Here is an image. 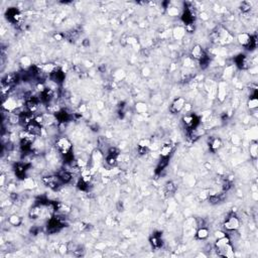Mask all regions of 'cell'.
Segmentation results:
<instances>
[{
	"mask_svg": "<svg viewBox=\"0 0 258 258\" xmlns=\"http://www.w3.org/2000/svg\"><path fill=\"white\" fill-rule=\"evenodd\" d=\"M55 148L58 149V151H59L60 153H62L63 155L71 153L72 150H73L72 142L70 141V139L66 136H58L55 138Z\"/></svg>",
	"mask_w": 258,
	"mask_h": 258,
	"instance_id": "obj_1",
	"label": "cell"
},
{
	"mask_svg": "<svg viewBox=\"0 0 258 258\" xmlns=\"http://www.w3.org/2000/svg\"><path fill=\"white\" fill-rule=\"evenodd\" d=\"M20 106V103L17 101V98H15V97L8 96L2 100V109L6 111L7 113L16 112V110Z\"/></svg>",
	"mask_w": 258,
	"mask_h": 258,
	"instance_id": "obj_2",
	"label": "cell"
},
{
	"mask_svg": "<svg viewBox=\"0 0 258 258\" xmlns=\"http://www.w3.org/2000/svg\"><path fill=\"white\" fill-rule=\"evenodd\" d=\"M223 226L227 231H234L240 227V221L235 215H230L224 222Z\"/></svg>",
	"mask_w": 258,
	"mask_h": 258,
	"instance_id": "obj_3",
	"label": "cell"
},
{
	"mask_svg": "<svg viewBox=\"0 0 258 258\" xmlns=\"http://www.w3.org/2000/svg\"><path fill=\"white\" fill-rule=\"evenodd\" d=\"M25 130L28 133H30V134L35 135L37 137H38V136H41L43 129V126H41L40 124H38L37 122H35L34 120H33L25 127Z\"/></svg>",
	"mask_w": 258,
	"mask_h": 258,
	"instance_id": "obj_4",
	"label": "cell"
},
{
	"mask_svg": "<svg viewBox=\"0 0 258 258\" xmlns=\"http://www.w3.org/2000/svg\"><path fill=\"white\" fill-rule=\"evenodd\" d=\"M185 105V100L182 98V97H177V98L173 100V103H171L170 110L171 113L176 114V113L181 112V111L184 109Z\"/></svg>",
	"mask_w": 258,
	"mask_h": 258,
	"instance_id": "obj_5",
	"label": "cell"
},
{
	"mask_svg": "<svg viewBox=\"0 0 258 258\" xmlns=\"http://www.w3.org/2000/svg\"><path fill=\"white\" fill-rule=\"evenodd\" d=\"M205 57H206L205 51L200 44H196V46H193L192 51H191V58H192L193 60L201 61V60H203Z\"/></svg>",
	"mask_w": 258,
	"mask_h": 258,
	"instance_id": "obj_6",
	"label": "cell"
},
{
	"mask_svg": "<svg viewBox=\"0 0 258 258\" xmlns=\"http://www.w3.org/2000/svg\"><path fill=\"white\" fill-rule=\"evenodd\" d=\"M18 76L14 73H10V74H7L5 75L2 79V85H7V86H11L13 87L16 83L18 82Z\"/></svg>",
	"mask_w": 258,
	"mask_h": 258,
	"instance_id": "obj_7",
	"label": "cell"
},
{
	"mask_svg": "<svg viewBox=\"0 0 258 258\" xmlns=\"http://www.w3.org/2000/svg\"><path fill=\"white\" fill-rule=\"evenodd\" d=\"M182 123L188 129H193L197 127V119L194 115L192 114H185L182 117Z\"/></svg>",
	"mask_w": 258,
	"mask_h": 258,
	"instance_id": "obj_8",
	"label": "cell"
},
{
	"mask_svg": "<svg viewBox=\"0 0 258 258\" xmlns=\"http://www.w3.org/2000/svg\"><path fill=\"white\" fill-rule=\"evenodd\" d=\"M235 62H236V65L240 69H244L245 70V69L250 68V61L248 60V58L245 55H239L235 59Z\"/></svg>",
	"mask_w": 258,
	"mask_h": 258,
	"instance_id": "obj_9",
	"label": "cell"
},
{
	"mask_svg": "<svg viewBox=\"0 0 258 258\" xmlns=\"http://www.w3.org/2000/svg\"><path fill=\"white\" fill-rule=\"evenodd\" d=\"M185 35V28L184 26H176L173 29V37L176 40H181Z\"/></svg>",
	"mask_w": 258,
	"mask_h": 258,
	"instance_id": "obj_10",
	"label": "cell"
},
{
	"mask_svg": "<svg viewBox=\"0 0 258 258\" xmlns=\"http://www.w3.org/2000/svg\"><path fill=\"white\" fill-rule=\"evenodd\" d=\"M238 43H239L241 46H247L250 41L252 40V35H250L249 33H246V32H242L238 35Z\"/></svg>",
	"mask_w": 258,
	"mask_h": 258,
	"instance_id": "obj_11",
	"label": "cell"
},
{
	"mask_svg": "<svg viewBox=\"0 0 258 258\" xmlns=\"http://www.w3.org/2000/svg\"><path fill=\"white\" fill-rule=\"evenodd\" d=\"M6 120L8 123L11 124V125L20 124V116H19V113H15V112L7 113Z\"/></svg>",
	"mask_w": 258,
	"mask_h": 258,
	"instance_id": "obj_12",
	"label": "cell"
},
{
	"mask_svg": "<svg viewBox=\"0 0 258 258\" xmlns=\"http://www.w3.org/2000/svg\"><path fill=\"white\" fill-rule=\"evenodd\" d=\"M173 152V146L170 143H165L159 148V155L162 157H168Z\"/></svg>",
	"mask_w": 258,
	"mask_h": 258,
	"instance_id": "obj_13",
	"label": "cell"
},
{
	"mask_svg": "<svg viewBox=\"0 0 258 258\" xmlns=\"http://www.w3.org/2000/svg\"><path fill=\"white\" fill-rule=\"evenodd\" d=\"M226 96H227L226 84L225 83H220L218 86V90H217V97H218L219 101L223 102L224 100L226 99Z\"/></svg>",
	"mask_w": 258,
	"mask_h": 258,
	"instance_id": "obj_14",
	"label": "cell"
},
{
	"mask_svg": "<svg viewBox=\"0 0 258 258\" xmlns=\"http://www.w3.org/2000/svg\"><path fill=\"white\" fill-rule=\"evenodd\" d=\"M60 177V179L62 181L63 184H69L72 179H73V174L70 173L69 171H63L58 174Z\"/></svg>",
	"mask_w": 258,
	"mask_h": 258,
	"instance_id": "obj_15",
	"label": "cell"
},
{
	"mask_svg": "<svg viewBox=\"0 0 258 258\" xmlns=\"http://www.w3.org/2000/svg\"><path fill=\"white\" fill-rule=\"evenodd\" d=\"M196 237L198 238L199 240H205L209 237V229L206 228V227H201V228L198 229L196 234Z\"/></svg>",
	"mask_w": 258,
	"mask_h": 258,
	"instance_id": "obj_16",
	"label": "cell"
},
{
	"mask_svg": "<svg viewBox=\"0 0 258 258\" xmlns=\"http://www.w3.org/2000/svg\"><path fill=\"white\" fill-rule=\"evenodd\" d=\"M41 213H43L41 207L37 205V206H34V207H32L31 209H30V211H29V217L31 219H38V218H40Z\"/></svg>",
	"mask_w": 258,
	"mask_h": 258,
	"instance_id": "obj_17",
	"label": "cell"
},
{
	"mask_svg": "<svg viewBox=\"0 0 258 258\" xmlns=\"http://www.w3.org/2000/svg\"><path fill=\"white\" fill-rule=\"evenodd\" d=\"M182 21H184L185 23V25H187V24H191V23H193V21H194V19H195V17H194V15H193L192 11H190V10H185V12L182 13Z\"/></svg>",
	"mask_w": 258,
	"mask_h": 258,
	"instance_id": "obj_18",
	"label": "cell"
},
{
	"mask_svg": "<svg viewBox=\"0 0 258 258\" xmlns=\"http://www.w3.org/2000/svg\"><path fill=\"white\" fill-rule=\"evenodd\" d=\"M229 243H231V242H230V239L228 238V236L226 235L225 237H222V238H220V239L216 240V242H215V248H216V249L222 248V247H224V246L228 245Z\"/></svg>",
	"mask_w": 258,
	"mask_h": 258,
	"instance_id": "obj_19",
	"label": "cell"
},
{
	"mask_svg": "<svg viewBox=\"0 0 258 258\" xmlns=\"http://www.w3.org/2000/svg\"><path fill=\"white\" fill-rule=\"evenodd\" d=\"M91 157H92V159H93L95 162H102V160H103L104 154H103V152L100 150L99 148H97V149H95V150L92 152V155H91Z\"/></svg>",
	"mask_w": 258,
	"mask_h": 258,
	"instance_id": "obj_20",
	"label": "cell"
},
{
	"mask_svg": "<svg viewBox=\"0 0 258 258\" xmlns=\"http://www.w3.org/2000/svg\"><path fill=\"white\" fill-rule=\"evenodd\" d=\"M23 188L25 190H32L35 188V182L32 177H25L23 179Z\"/></svg>",
	"mask_w": 258,
	"mask_h": 258,
	"instance_id": "obj_21",
	"label": "cell"
},
{
	"mask_svg": "<svg viewBox=\"0 0 258 258\" xmlns=\"http://www.w3.org/2000/svg\"><path fill=\"white\" fill-rule=\"evenodd\" d=\"M222 144H223V143H222V140L220 139V138L216 137L212 141H211L210 147H211V149H212L213 151H216V150H219V149L222 147Z\"/></svg>",
	"mask_w": 258,
	"mask_h": 258,
	"instance_id": "obj_22",
	"label": "cell"
},
{
	"mask_svg": "<svg viewBox=\"0 0 258 258\" xmlns=\"http://www.w3.org/2000/svg\"><path fill=\"white\" fill-rule=\"evenodd\" d=\"M135 110H136L137 113L144 114V113L147 112V104L144 103V102H137L135 104Z\"/></svg>",
	"mask_w": 258,
	"mask_h": 258,
	"instance_id": "obj_23",
	"label": "cell"
},
{
	"mask_svg": "<svg viewBox=\"0 0 258 258\" xmlns=\"http://www.w3.org/2000/svg\"><path fill=\"white\" fill-rule=\"evenodd\" d=\"M249 152H250V156L252 157V159H257V155H258V145H257L256 141H254V142L250 145V147H249Z\"/></svg>",
	"mask_w": 258,
	"mask_h": 258,
	"instance_id": "obj_24",
	"label": "cell"
},
{
	"mask_svg": "<svg viewBox=\"0 0 258 258\" xmlns=\"http://www.w3.org/2000/svg\"><path fill=\"white\" fill-rule=\"evenodd\" d=\"M125 76H126L125 72L119 69V70L115 71V73L113 74V79H114V82H119V81H121V80H123L124 78H125Z\"/></svg>",
	"mask_w": 258,
	"mask_h": 258,
	"instance_id": "obj_25",
	"label": "cell"
},
{
	"mask_svg": "<svg viewBox=\"0 0 258 258\" xmlns=\"http://www.w3.org/2000/svg\"><path fill=\"white\" fill-rule=\"evenodd\" d=\"M8 222L12 226H19L21 224V218L17 215H11L8 219Z\"/></svg>",
	"mask_w": 258,
	"mask_h": 258,
	"instance_id": "obj_26",
	"label": "cell"
},
{
	"mask_svg": "<svg viewBox=\"0 0 258 258\" xmlns=\"http://www.w3.org/2000/svg\"><path fill=\"white\" fill-rule=\"evenodd\" d=\"M233 75H234V67L233 66L227 67V68L225 69V71H224V74H223L224 79L228 80V79H230V78L233 77Z\"/></svg>",
	"mask_w": 258,
	"mask_h": 258,
	"instance_id": "obj_27",
	"label": "cell"
},
{
	"mask_svg": "<svg viewBox=\"0 0 258 258\" xmlns=\"http://www.w3.org/2000/svg\"><path fill=\"white\" fill-rule=\"evenodd\" d=\"M166 11H168V14L170 16H173V17H176V16L179 15V9L177 7H174V6L166 7Z\"/></svg>",
	"mask_w": 258,
	"mask_h": 258,
	"instance_id": "obj_28",
	"label": "cell"
},
{
	"mask_svg": "<svg viewBox=\"0 0 258 258\" xmlns=\"http://www.w3.org/2000/svg\"><path fill=\"white\" fill-rule=\"evenodd\" d=\"M258 107V100L257 97H250L248 100V108L251 110H255Z\"/></svg>",
	"mask_w": 258,
	"mask_h": 258,
	"instance_id": "obj_29",
	"label": "cell"
},
{
	"mask_svg": "<svg viewBox=\"0 0 258 258\" xmlns=\"http://www.w3.org/2000/svg\"><path fill=\"white\" fill-rule=\"evenodd\" d=\"M150 243L154 248L160 247V245H162V241H160L159 236H157V235H153V236L150 238Z\"/></svg>",
	"mask_w": 258,
	"mask_h": 258,
	"instance_id": "obj_30",
	"label": "cell"
},
{
	"mask_svg": "<svg viewBox=\"0 0 258 258\" xmlns=\"http://www.w3.org/2000/svg\"><path fill=\"white\" fill-rule=\"evenodd\" d=\"M75 162H76V166L79 168H85L88 166V162L84 159H82V157H79V159H75Z\"/></svg>",
	"mask_w": 258,
	"mask_h": 258,
	"instance_id": "obj_31",
	"label": "cell"
},
{
	"mask_svg": "<svg viewBox=\"0 0 258 258\" xmlns=\"http://www.w3.org/2000/svg\"><path fill=\"white\" fill-rule=\"evenodd\" d=\"M118 157L117 156H111V155H107L106 156V163L109 166H115L117 165Z\"/></svg>",
	"mask_w": 258,
	"mask_h": 258,
	"instance_id": "obj_32",
	"label": "cell"
},
{
	"mask_svg": "<svg viewBox=\"0 0 258 258\" xmlns=\"http://www.w3.org/2000/svg\"><path fill=\"white\" fill-rule=\"evenodd\" d=\"M107 155H111V156H119L120 155V150L119 148L115 147V146H111V147L108 148L107 150Z\"/></svg>",
	"mask_w": 258,
	"mask_h": 258,
	"instance_id": "obj_33",
	"label": "cell"
},
{
	"mask_svg": "<svg viewBox=\"0 0 258 258\" xmlns=\"http://www.w3.org/2000/svg\"><path fill=\"white\" fill-rule=\"evenodd\" d=\"M152 141L149 138H142L138 142V147H143V148H148L149 145L151 144Z\"/></svg>",
	"mask_w": 258,
	"mask_h": 258,
	"instance_id": "obj_34",
	"label": "cell"
},
{
	"mask_svg": "<svg viewBox=\"0 0 258 258\" xmlns=\"http://www.w3.org/2000/svg\"><path fill=\"white\" fill-rule=\"evenodd\" d=\"M20 65L24 68H31V59L29 57H22L20 59Z\"/></svg>",
	"mask_w": 258,
	"mask_h": 258,
	"instance_id": "obj_35",
	"label": "cell"
},
{
	"mask_svg": "<svg viewBox=\"0 0 258 258\" xmlns=\"http://www.w3.org/2000/svg\"><path fill=\"white\" fill-rule=\"evenodd\" d=\"M165 191L166 194H171V193H174L176 192V185L173 182H168L165 185Z\"/></svg>",
	"mask_w": 258,
	"mask_h": 258,
	"instance_id": "obj_36",
	"label": "cell"
},
{
	"mask_svg": "<svg viewBox=\"0 0 258 258\" xmlns=\"http://www.w3.org/2000/svg\"><path fill=\"white\" fill-rule=\"evenodd\" d=\"M241 141H242V139H241V137L237 134H234L231 137V142L234 146H239L241 144Z\"/></svg>",
	"mask_w": 258,
	"mask_h": 258,
	"instance_id": "obj_37",
	"label": "cell"
},
{
	"mask_svg": "<svg viewBox=\"0 0 258 258\" xmlns=\"http://www.w3.org/2000/svg\"><path fill=\"white\" fill-rule=\"evenodd\" d=\"M77 185H78V188H79L81 191H87L88 188H89V185L87 184V182H85L84 181H83L82 179H79V182H78Z\"/></svg>",
	"mask_w": 258,
	"mask_h": 258,
	"instance_id": "obj_38",
	"label": "cell"
},
{
	"mask_svg": "<svg viewBox=\"0 0 258 258\" xmlns=\"http://www.w3.org/2000/svg\"><path fill=\"white\" fill-rule=\"evenodd\" d=\"M240 9L242 12H248V11L251 10V4L249 2H243L240 6Z\"/></svg>",
	"mask_w": 258,
	"mask_h": 258,
	"instance_id": "obj_39",
	"label": "cell"
},
{
	"mask_svg": "<svg viewBox=\"0 0 258 258\" xmlns=\"http://www.w3.org/2000/svg\"><path fill=\"white\" fill-rule=\"evenodd\" d=\"M196 225L198 228H201V227H206V221L204 220V218H197L196 219Z\"/></svg>",
	"mask_w": 258,
	"mask_h": 258,
	"instance_id": "obj_40",
	"label": "cell"
},
{
	"mask_svg": "<svg viewBox=\"0 0 258 258\" xmlns=\"http://www.w3.org/2000/svg\"><path fill=\"white\" fill-rule=\"evenodd\" d=\"M210 116H211V112L210 111H206V112L202 113V122H207L208 120H210Z\"/></svg>",
	"mask_w": 258,
	"mask_h": 258,
	"instance_id": "obj_41",
	"label": "cell"
},
{
	"mask_svg": "<svg viewBox=\"0 0 258 258\" xmlns=\"http://www.w3.org/2000/svg\"><path fill=\"white\" fill-rule=\"evenodd\" d=\"M194 65V60L192 58H185L184 61V66L185 68H188V67H192Z\"/></svg>",
	"mask_w": 258,
	"mask_h": 258,
	"instance_id": "obj_42",
	"label": "cell"
},
{
	"mask_svg": "<svg viewBox=\"0 0 258 258\" xmlns=\"http://www.w3.org/2000/svg\"><path fill=\"white\" fill-rule=\"evenodd\" d=\"M257 135H258V133H257V128H256V127H253V128H251V129H250V138H251V139L256 140Z\"/></svg>",
	"mask_w": 258,
	"mask_h": 258,
	"instance_id": "obj_43",
	"label": "cell"
},
{
	"mask_svg": "<svg viewBox=\"0 0 258 258\" xmlns=\"http://www.w3.org/2000/svg\"><path fill=\"white\" fill-rule=\"evenodd\" d=\"M159 148H160V146L159 145V143H155V142H151V144L148 147V149L150 151H156V150H159Z\"/></svg>",
	"mask_w": 258,
	"mask_h": 258,
	"instance_id": "obj_44",
	"label": "cell"
},
{
	"mask_svg": "<svg viewBox=\"0 0 258 258\" xmlns=\"http://www.w3.org/2000/svg\"><path fill=\"white\" fill-rule=\"evenodd\" d=\"M214 236H215L216 239H220V238H222V237H225V236H226V233H225V232H223V231H221V230H218V231H216V232H215Z\"/></svg>",
	"mask_w": 258,
	"mask_h": 258,
	"instance_id": "obj_45",
	"label": "cell"
},
{
	"mask_svg": "<svg viewBox=\"0 0 258 258\" xmlns=\"http://www.w3.org/2000/svg\"><path fill=\"white\" fill-rule=\"evenodd\" d=\"M185 32H194V30H195V25H194V23H191V24H187V25L185 26Z\"/></svg>",
	"mask_w": 258,
	"mask_h": 258,
	"instance_id": "obj_46",
	"label": "cell"
},
{
	"mask_svg": "<svg viewBox=\"0 0 258 258\" xmlns=\"http://www.w3.org/2000/svg\"><path fill=\"white\" fill-rule=\"evenodd\" d=\"M162 38H168L170 37H173V30H166V31L162 32L160 35Z\"/></svg>",
	"mask_w": 258,
	"mask_h": 258,
	"instance_id": "obj_47",
	"label": "cell"
},
{
	"mask_svg": "<svg viewBox=\"0 0 258 258\" xmlns=\"http://www.w3.org/2000/svg\"><path fill=\"white\" fill-rule=\"evenodd\" d=\"M200 18H201L202 20H204V21H207V20H209L210 16L208 15V13H207V12H205V11H203V12L200 13Z\"/></svg>",
	"mask_w": 258,
	"mask_h": 258,
	"instance_id": "obj_48",
	"label": "cell"
},
{
	"mask_svg": "<svg viewBox=\"0 0 258 258\" xmlns=\"http://www.w3.org/2000/svg\"><path fill=\"white\" fill-rule=\"evenodd\" d=\"M81 179H82L85 182H87L88 185H90V182H92V176H91V174H88V176H81Z\"/></svg>",
	"mask_w": 258,
	"mask_h": 258,
	"instance_id": "obj_49",
	"label": "cell"
},
{
	"mask_svg": "<svg viewBox=\"0 0 258 258\" xmlns=\"http://www.w3.org/2000/svg\"><path fill=\"white\" fill-rule=\"evenodd\" d=\"M192 108H193L192 104H190V103H185V107H184V109H182V110H185V112L188 113V112H191V111H192Z\"/></svg>",
	"mask_w": 258,
	"mask_h": 258,
	"instance_id": "obj_50",
	"label": "cell"
},
{
	"mask_svg": "<svg viewBox=\"0 0 258 258\" xmlns=\"http://www.w3.org/2000/svg\"><path fill=\"white\" fill-rule=\"evenodd\" d=\"M86 111H87V106H86L85 104L80 105V106H79V113L84 114V113H86Z\"/></svg>",
	"mask_w": 258,
	"mask_h": 258,
	"instance_id": "obj_51",
	"label": "cell"
},
{
	"mask_svg": "<svg viewBox=\"0 0 258 258\" xmlns=\"http://www.w3.org/2000/svg\"><path fill=\"white\" fill-rule=\"evenodd\" d=\"M68 250H69V248H68V246H67V245H62L60 247V249H59V251H60L61 254H65Z\"/></svg>",
	"mask_w": 258,
	"mask_h": 258,
	"instance_id": "obj_52",
	"label": "cell"
},
{
	"mask_svg": "<svg viewBox=\"0 0 258 258\" xmlns=\"http://www.w3.org/2000/svg\"><path fill=\"white\" fill-rule=\"evenodd\" d=\"M149 150L148 148H143V147H138V152H139L140 155H144L146 154V152Z\"/></svg>",
	"mask_w": 258,
	"mask_h": 258,
	"instance_id": "obj_53",
	"label": "cell"
},
{
	"mask_svg": "<svg viewBox=\"0 0 258 258\" xmlns=\"http://www.w3.org/2000/svg\"><path fill=\"white\" fill-rule=\"evenodd\" d=\"M127 43H129V44H136V43H137V40H136V38H134V37H128V38H127Z\"/></svg>",
	"mask_w": 258,
	"mask_h": 258,
	"instance_id": "obj_54",
	"label": "cell"
},
{
	"mask_svg": "<svg viewBox=\"0 0 258 258\" xmlns=\"http://www.w3.org/2000/svg\"><path fill=\"white\" fill-rule=\"evenodd\" d=\"M142 75H143V76H145V77L149 76V75H150V70H149L148 68H144L142 70Z\"/></svg>",
	"mask_w": 258,
	"mask_h": 258,
	"instance_id": "obj_55",
	"label": "cell"
},
{
	"mask_svg": "<svg viewBox=\"0 0 258 258\" xmlns=\"http://www.w3.org/2000/svg\"><path fill=\"white\" fill-rule=\"evenodd\" d=\"M64 37L63 34H61V33H57V34H55V40H62Z\"/></svg>",
	"mask_w": 258,
	"mask_h": 258,
	"instance_id": "obj_56",
	"label": "cell"
},
{
	"mask_svg": "<svg viewBox=\"0 0 258 258\" xmlns=\"http://www.w3.org/2000/svg\"><path fill=\"white\" fill-rule=\"evenodd\" d=\"M4 182H5V176H4V174H2V176H1V182H0L1 187H4Z\"/></svg>",
	"mask_w": 258,
	"mask_h": 258,
	"instance_id": "obj_57",
	"label": "cell"
},
{
	"mask_svg": "<svg viewBox=\"0 0 258 258\" xmlns=\"http://www.w3.org/2000/svg\"><path fill=\"white\" fill-rule=\"evenodd\" d=\"M83 44H84L85 46H90V41H89L88 40H84V41H83Z\"/></svg>",
	"mask_w": 258,
	"mask_h": 258,
	"instance_id": "obj_58",
	"label": "cell"
},
{
	"mask_svg": "<svg viewBox=\"0 0 258 258\" xmlns=\"http://www.w3.org/2000/svg\"><path fill=\"white\" fill-rule=\"evenodd\" d=\"M174 69H176V64H173V65H171V71H173Z\"/></svg>",
	"mask_w": 258,
	"mask_h": 258,
	"instance_id": "obj_59",
	"label": "cell"
}]
</instances>
